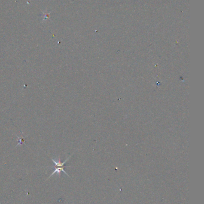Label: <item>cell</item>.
Returning a JSON list of instances; mask_svg holds the SVG:
<instances>
[{
  "instance_id": "6da1fadb",
  "label": "cell",
  "mask_w": 204,
  "mask_h": 204,
  "mask_svg": "<svg viewBox=\"0 0 204 204\" xmlns=\"http://www.w3.org/2000/svg\"><path fill=\"white\" fill-rule=\"evenodd\" d=\"M70 157H71V156L69 157L66 160H65L64 162H60V158H59L58 160H55L54 159H52V158L51 160H52V162L55 164V171L52 173V174L50 175V177H49L48 178H50L52 175H53V174H55V173H57V174H58L59 176L60 177V175H61V172L64 173L66 175H67V176H68V177H70V176L68 174V173H67L66 171L64 170V168L65 167V163H66V162L70 158Z\"/></svg>"
}]
</instances>
